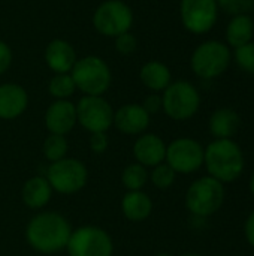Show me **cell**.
<instances>
[{
    "instance_id": "obj_36",
    "label": "cell",
    "mask_w": 254,
    "mask_h": 256,
    "mask_svg": "<svg viewBox=\"0 0 254 256\" xmlns=\"http://www.w3.org/2000/svg\"><path fill=\"white\" fill-rule=\"evenodd\" d=\"M156 256H172V255H169V254H157Z\"/></svg>"
},
{
    "instance_id": "obj_20",
    "label": "cell",
    "mask_w": 254,
    "mask_h": 256,
    "mask_svg": "<svg viewBox=\"0 0 254 256\" xmlns=\"http://www.w3.org/2000/svg\"><path fill=\"white\" fill-rule=\"evenodd\" d=\"M121 212L132 222L145 220L153 212L151 198L141 190H129L121 200Z\"/></svg>"
},
{
    "instance_id": "obj_24",
    "label": "cell",
    "mask_w": 254,
    "mask_h": 256,
    "mask_svg": "<svg viewBox=\"0 0 254 256\" xmlns=\"http://www.w3.org/2000/svg\"><path fill=\"white\" fill-rule=\"evenodd\" d=\"M76 90L70 74H55L48 84V92L55 99H69Z\"/></svg>"
},
{
    "instance_id": "obj_34",
    "label": "cell",
    "mask_w": 254,
    "mask_h": 256,
    "mask_svg": "<svg viewBox=\"0 0 254 256\" xmlns=\"http://www.w3.org/2000/svg\"><path fill=\"white\" fill-rule=\"evenodd\" d=\"M250 192H252V195H253L254 198V172L252 174V178H250Z\"/></svg>"
},
{
    "instance_id": "obj_27",
    "label": "cell",
    "mask_w": 254,
    "mask_h": 256,
    "mask_svg": "<svg viewBox=\"0 0 254 256\" xmlns=\"http://www.w3.org/2000/svg\"><path fill=\"white\" fill-rule=\"evenodd\" d=\"M235 62L246 74L254 75V42H249L240 48H235Z\"/></svg>"
},
{
    "instance_id": "obj_1",
    "label": "cell",
    "mask_w": 254,
    "mask_h": 256,
    "mask_svg": "<svg viewBox=\"0 0 254 256\" xmlns=\"http://www.w3.org/2000/svg\"><path fill=\"white\" fill-rule=\"evenodd\" d=\"M70 234L72 228L67 219L52 212L39 213L25 228V238L28 244L36 252L46 255L66 249Z\"/></svg>"
},
{
    "instance_id": "obj_9",
    "label": "cell",
    "mask_w": 254,
    "mask_h": 256,
    "mask_svg": "<svg viewBox=\"0 0 254 256\" xmlns=\"http://www.w3.org/2000/svg\"><path fill=\"white\" fill-rule=\"evenodd\" d=\"M66 249L69 256H112L114 244L105 230L81 226L72 231Z\"/></svg>"
},
{
    "instance_id": "obj_8",
    "label": "cell",
    "mask_w": 254,
    "mask_h": 256,
    "mask_svg": "<svg viewBox=\"0 0 254 256\" xmlns=\"http://www.w3.org/2000/svg\"><path fill=\"white\" fill-rule=\"evenodd\" d=\"M45 178L52 190L63 195H72L79 192L87 184L88 171L81 160L64 158L61 160L52 162L48 166Z\"/></svg>"
},
{
    "instance_id": "obj_18",
    "label": "cell",
    "mask_w": 254,
    "mask_h": 256,
    "mask_svg": "<svg viewBox=\"0 0 254 256\" xmlns=\"http://www.w3.org/2000/svg\"><path fill=\"white\" fill-rule=\"evenodd\" d=\"M241 126L238 112L232 108H219L210 117V134L216 140H232Z\"/></svg>"
},
{
    "instance_id": "obj_12",
    "label": "cell",
    "mask_w": 254,
    "mask_h": 256,
    "mask_svg": "<svg viewBox=\"0 0 254 256\" xmlns=\"http://www.w3.org/2000/svg\"><path fill=\"white\" fill-rule=\"evenodd\" d=\"M219 9L217 0H181V22L193 34L208 33L217 22Z\"/></svg>"
},
{
    "instance_id": "obj_11",
    "label": "cell",
    "mask_w": 254,
    "mask_h": 256,
    "mask_svg": "<svg viewBox=\"0 0 254 256\" xmlns=\"http://www.w3.org/2000/svg\"><path fill=\"white\" fill-rule=\"evenodd\" d=\"M205 148L193 138H177L166 146V164L177 174H192L204 165Z\"/></svg>"
},
{
    "instance_id": "obj_26",
    "label": "cell",
    "mask_w": 254,
    "mask_h": 256,
    "mask_svg": "<svg viewBox=\"0 0 254 256\" xmlns=\"http://www.w3.org/2000/svg\"><path fill=\"white\" fill-rule=\"evenodd\" d=\"M151 183L157 188V189H169L177 178V172L168 165V164H160L157 166H154V170L151 171Z\"/></svg>"
},
{
    "instance_id": "obj_13",
    "label": "cell",
    "mask_w": 254,
    "mask_h": 256,
    "mask_svg": "<svg viewBox=\"0 0 254 256\" xmlns=\"http://www.w3.org/2000/svg\"><path fill=\"white\" fill-rule=\"evenodd\" d=\"M76 123V106L67 99L54 100L45 111V126L49 134L64 136Z\"/></svg>"
},
{
    "instance_id": "obj_15",
    "label": "cell",
    "mask_w": 254,
    "mask_h": 256,
    "mask_svg": "<svg viewBox=\"0 0 254 256\" xmlns=\"http://www.w3.org/2000/svg\"><path fill=\"white\" fill-rule=\"evenodd\" d=\"M133 156L138 164L147 166H157L165 162L166 144L154 134H142L133 144Z\"/></svg>"
},
{
    "instance_id": "obj_2",
    "label": "cell",
    "mask_w": 254,
    "mask_h": 256,
    "mask_svg": "<svg viewBox=\"0 0 254 256\" xmlns=\"http://www.w3.org/2000/svg\"><path fill=\"white\" fill-rule=\"evenodd\" d=\"M204 165L208 176L220 183H232L244 172V153L234 140H214L205 148Z\"/></svg>"
},
{
    "instance_id": "obj_31",
    "label": "cell",
    "mask_w": 254,
    "mask_h": 256,
    "mask_svg": "<svg viewBox=\"0 0 254 256\" xmlns=\"http://www.w3.org/2000/svg\"><path fill=\"white\" fill-rule=\"evenodd\" d=\"M12 58H13V56H12L10 46L6 42L0 40V75H3L10 68Z\"/></svg>"
},
{
    "instance_id": "obj_29",
    "label": "cell",
    "mask_w": 254,
    "mask_h": 256,
    "mask_svg": "<svg viewBox=\"0 0 254 256\" xmlns=\"http://www.w3.org/2000/svg\"><path fill=\"white\" fill-rule=\"evenodd\" d=\"M138 46V39L130 33H123L115 38V50L120 54H132Z\"/></svg>"
},
{
    "instance_id": "obj_22",
    "label": "cell",
    "mask_w": 254,
    "mask_h": 256,
    "mask_svg": "<svg viewBox=\"0 0 254 256\" xmlns=\"http://www.w3.org/2000/svg\"><path fill=\"white\" fill-rule=\"evenodd\" d=\"M254 21L249 14L234 15L226 27V42L228 46L240 48L253 40Z\"/></svg>"
},
{
    "instance_id": "obj_14",
    "label": "cell",
    "mask_w": 254,
    "mask_h": 256,
    "mask_svg": "<svg viewBox=\"0 0 254 256\" xmlns=\"http://www.w3.org/2000/svg\"><path fill=\"white\" fill-rule=\"evenodd\" d=\"M150 117L141 104H126L114 111L112 124L124 135H142L150 126Z\"/></svg>"
},
{
    "instance_id": "obj_30",
    "label": "cell",
    "mask_w": 254,
    "mask_h": 256,
    "mask_svg": "<svg viewBox=\"0 0 254 256\" xmlns=\"http://www.w3.org/2000/svg\"><path fill=\"white\" fill-rule=\"evenodd\" d=\"M108 144H109V140H108L106 132L91 134V136H90V148H91L93 153H96V154L105 153L106 148H108Z\"/></svg>"
},
{
    "instance_id": "obj_7",
    "label": "cell",
    "mask_w": 254,
    "mask_h": 256,
    "mask_svg": "<svg viewBox=\"0 0 254 256\" xmlns=\"http://www.w3.org/2000/svg\"><path fill=\"white\" fill-rule=\"evenodd\" d=\"M93 26L100 34L115 39L133 26V10L121 0H105L93 14Z\"/></svg>"
},
{
    "instance_id": "obj_4",
    "label": "cell",
    "mask_w": 254,
    "mask_h": 256,
    "mask_svg": "<svg viewBox=\"0 0 254 256\" xmlns=\"http://www.w3.org/2000/svg\"><path fill=\"white\" fill-rule=\"evenodd\" d=\"M232 60V51L228 44L216 39L199 44L190 58L195 75L202 80H214L226 72Z\"/></svg>"
},
{
    "instance_id": "obj_10",
    "label": "cell",
    "mask_w": 254,
    "mask_h": 256,
    "mask_svg": "<svg viewBox=\"0 0 254 256\" xmlns=\"http://www.w3.org/2000/svg\"><path fill=\"white\" fill-rule=\"evenodd\" d=\"M76 106V122L90 134L106 132L114 122V110L102 96H82Z\"/></svg>"
},
{
    "instance_id": "obj_16",
    "label": "cell",
    "mask_w": 254,
    "mask_h": 256,
    "mask_svg": "<svg viewBox=\"0 0 254 256\" xmlns=\"http://www.w3.org/2000/svg\"><path fill=\"white\" fill-rule=\"evenodd\" d=\"M28 105L25 88L15 82L0 84V118L13 120L19 117Z\"/></svg>"
},
{
    "instance_id": "obj_32",
    "label": "cell",
    "mask_w": 254,
    "mask_h": 256,
    "mask_svg": "<svg viewBox=\"0 0 254 256\" xmlns=\"http://www.w3.org/2000/svg\"><path fill=\"white\" fill-rule=\"evenodd\" d=\"M144 106V110L151 116V114H156L162 110V96L157 94V93H153L150 96H147L144 99V102L141 104Z\"/></svg>"
},
{
    "instance_id": "obj_35",
    "label": "cell",
    "mask_w": 254,
    "mask_h": 256,
    "mask_svg": "<svg viewBox=\"0 0 254 256\" xmlns=\"http://www.w3.org/2000/svg\"><path fill=\"white\" fill-rule=\"evenodd\" d=\"M181 256H201L199 254H193V252H189V254H183Z\"/></svg>"
},
{
    "instance_id": "obj_17",
    "label": "cell",
    "mask_w": 254,
    "mask_h": 256,
    "mask_svg": "<svg viewBox=\"0 0 254 256\" xmlns=\"http://www.w3.org/2000/svg\"><path fill=\"white\" fill-rule=\"evenodd\" d=\"M46 66L54 74H70L73 64L76 63V52L73 46L64 39L51 40L43 54Z\"/></svg>"
},
{
    "instance_id": "obj_5",
    "label": "cell",
    "mask_w": 254,
    "mask_h": 256,
    "mask_svg": "<svg viewBox=\"0 0 254 256\" xmlns=\"http://www.w3.org/2000/svg\"><path fill=\"white\" fill-rule=\"evenodd\" d=\"M201 106V94L198 88L186 81H172L162 94V110L165 114L177 122L192 118Z\"/></svg>"
},
{
    "instance_id": "obj_23",
    "label": "cell",
    "mask_w": 254,
    "mask_h": 256,
    "mask_svg": "<svg viewBox=\"0 0 254 256\" xmlns=\"http://www.w3.org/2000/svg\"><path fill=\"white\" fill-rule=\"evenodd\" d=\"M43 156L46 160L57 162L66 158L67 150H69V144L66 136L63 135H55V134H49V136H46V140L43 141Z\"/></svg>"
},
{
    "instance_id": "obj_28",
    "label": "cell",
    "mask_w": 254,
    "mask_h": 256,
    "mask_svg": "<svg viewBox=\"0 0 254 256\" xmlns=\"http://www.w3.org/2000/svg\"><path fill=\"white\" fill-rule=\"evenodd\" d=\"M217 4L231 15H240L253 9L254 0H217Z\"/></svg>"
},
{
    "instance_id": "obj_21",
    "label": "cell",
    "mask_w": 254,
    "mask_h": 256,
    "mask_svg": "<svg viewBox=\"0 0 254 256\" xmlns=\"http://www.w3.org/2000/svg\"><path fill=\"white\" fill-rule=\"evenodd\" d=\"M139 80L148 90L159 93L163 92L172 82V74L165 63L151 60L141 68Z\"/></svg>"
},
{
    "instance_id": "obj_6",
    "label": "cell",
    "mask_w": 254,
    "mask_h": 256,
    "mask_svg": "<svg viewBox=\"0 0 254 256\" xmlns=\"http://www.w3.org/2000/svg\"><path fill=\"white\" fill-rule=\"evenodd\" d=\"M225 202V184L205 176L190 184L186 194L187 210L198 218H208L217 213Z\"/></svg>"
},
{
    "instance_id": "obj_25",
    "label": "cell",
    "mask_w": 254,
    "mask_h": 256,
    "mask_svg": "<svg viewBox=\"0 0 254 256\" xmlns=\"http://www.w3.org/2000/svg\"><path fill=\"white\" fill-rule=\"evenodd\" d=\"M148 180L147 168L141 164H132L126 166L121 176V182L127 190H141Z\"/></svg>"
},
{
    "instance_id": "obj_19",
    "label": "cell",
    "mask_w": 254,
    "mask_h": 256,
    "mask_svg": "<svg viewBox=\"0 0 254 256\" xmlns=\"http://www.w3.org/2000/svg\"><path fill=\"white\" fill-rule=\"evenodd\" d=\"M21 196H22V202L28 208L37 210V208L45 207L49 202L52 196V188L49 186L45 177L36 176L25 182V184L22 186Z\"/></svg>"
},
{
    "instance_id": "obj_3",
    "label": "cell",
    "mask_w": 254,
    "mask_h": 256,
    "mask_svg": "<svg viewBox=\"0 0 254 256\" xmlns=\"http://www.w3.org/2000/svg\"><path fill=\"white\" fill-rule=\"evenodd\" d=\"M70 76L76 88L87 96H102L112 82L111 69L99 56H85L78 58L70 70Z\"/></svg>"
},
{
    "instance_id": "obj_33",
    "label": "cell",
    "mask_w": 254,
    "mask_h": 256,
    "mask_svg": "<svg viewBox=\"0 0 254 256\" xmlns=\"http://www.w3.org/2000/svg\"><path fill=\"white\" fill-rule=\"evenodd\" d=\"M244 234H246V238H247L249 244H250L252 248H254V210L250 213V216H249L247 220H246Z\"/></svg>"
}]
</instances>
